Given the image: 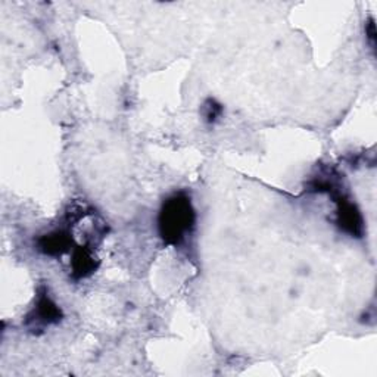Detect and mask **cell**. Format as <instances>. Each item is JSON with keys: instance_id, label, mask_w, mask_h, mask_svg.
I'll list each match as a JSON object with an SVG mask.
<instances>
[{"instance_id": "1", "label": "cell", "mask_w": 377, "mask_h": 377, "mask_svg": "<svg viewBox=\"0 0 377 377\" xmlns=\"http://www.w3.org/2000/svg\"><path fill=\"white\" fill-rule=\"evenodd\" d=\"M196 215L190 197L183 193L173 195L164 202L159 212V235L173 246L183 245L193 233Z\"/></svg>"}, {"instance_id": "2", "label": "cell", "mask_w": 377, "mask_h": 377, "mask_svg": "<svg viewBox=\"0 0 377 377\" xmlns=\"http://www.w3.org/2000/svg\"><path fill=\"white\" fill-rule=\"evenodd\" d=\"M320 186V192L326 190L329 193H333V199L337 205L336 209V223L340 227V230L348 233L349 236L352 238H361L364 235V220H363V215L355 207L354 202H351V199L345 195H342V192H336L335 189V183L332 182H321V185H317V187Z\"/></svg>"}, {"instance_id": "3", "label": "cell", "mask_w": 377, "mask_h": 377, "mask_svg": "<svg viewBox=\"0 0 377 377\" xmlns=\"http://www.w3.org/2000/svg\"><path fill=\"white\" fill-rule=\"evenodd\" d=\"M69 245H71V236L66 231L62 230L49 233V235L43 236L39 240V249L43 254L50 257H58L68 253Z\"/></svg>"}, {"instance_id": "4", "label": "cell", "mask_w": 377, "mask_h": 377, "mask_svg": "<svg viewBox=\"0 0 377 377\" xmlns=\"http://www.w3.org/2000/svg\"><path fill=\"white\" fill-rule=\"evenodd\" d=\"M98 268V262L92 248L86 245L80 246L74 250L73 255V272L76 277H87L91 276Z\"/></svg>"}, {"instance_id": "5", "label": "cell", "mask_w": 377, "mask_h": 377, "mask_svg": "<svg viewBox=\"0 0 377 377\" xmlns=\"http://www.w3.org/2000/svg\"><path fill=\"white\" fill-rule=\"evenodd\" d=\"M34 318L40 325H53V323H58L61 320V310L47 296V294H42L39 296L37 307L34 308Z\"/></svg>"}, {"instance_id": "6", "label": "cell", "mask_w": 377, "mask_h": 377, "mask_svg": "<svg viewBox=\"0 0 377 377\" xmlns=\"http://www.w3.org/2000/svg\"><path fill=\"white\" fill-rule=\"evenodd\" d=\"M202 115H204V120L209 124L217 122L220 117L223 115V106L217 100L208 99L202 106Z\"/></svg>"}, {"instance_id": "7", "label": "cell", "mask_w": 377, "mask_h": 377, "mask_svg": "<svg viewBox=\"0 0 377 377\" xmlns=\"http://www.w3.org/2000/svg\"><path fill=\"white\" fill-rule=\"evenodd\" d=\"M366 34H367V39H369V43H370L371 49L374 50V46H376V27H374L373 18H370L367 25H366Z\"/></svg>"}]
</instances>
